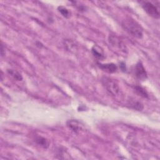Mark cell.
<instances>
[{"instance_id": "1", "label": "cell", "mask_w": 160, "mask_h": 160, "mask_svg": "<svg viewBox=\"0 0 160 160\" xmlns=\"http://www.w3.org/2000/svg\"><path fill=\"white\" fill-rule=\"evenodd\" d=\"M123 29L129 34L137 38H142L143 36L142 28L134 19L131 18H126L121 22Z\"/></svg>"}, {"instance_id": "2", "label": "cell", "mask_w": 160, "mask_h": 160, "mask_svg": "<svg viewBox=\"0 0 160 160\" xmlns=\"http://www.w3.org/2000/svg\"><path fill=\"white\" fill-rule=\"evenodd\" d=\"M102 82L106 89L112 95H116L119 91V88L118 84L114 79L104 77L102 78Z\"/></svg>"}, {"instance_id": "3", "label": "cell", "mask_w": 160, "mask_h": 160, "mask_svg": "<svg viewBox=\"0 0 160 160\" xmlns=\"http://www.w3.org/2000/svg\"><path fill=\"white\" fill-rule=\"evenodd\" d=\"M142 7L150 16L155 19H158L159 18V5H156L149 1H144L142 2Z\"/></svg>"}, {"instance_id": "4", "label": "cell", "mask_w": 160, "mask_h": 160, "mask_svg": "<svg viewBox=\"0 0 160 160\" xmlns=\"http://www.w3.org/2000/svg\"><path fill=\"white\" fill-rule=\"evenodd\" d=\"M134 75L137 79L141 81H144L148 78L146 71L141 61H139L134 67Z\"/></svg>"}, {"instance_id": "5", "label": "cell", "mask_w": 160, "mask_h": 160, "mask_svg": "<svg viewBox=\"0 0 160 160\" xmlns=\"http://www.w3.org/2000/svg\"><path fill=\"white\" fill-rule=\"evenodd\" d=\"M68 127L74 132L78 133L82 129V124L78 121L75 119H71L67 122Z\"/></svg>"}, {"instance_id": "6", "label": "cell", "mask_w": 160, "mask_h": 160, "mask_svg": "<svg viewBox=\"0 0 160 160\" xmlns=\"http://www.w3.org/2000/svg\"><path fill=\"white\" fill-rule=\"evenodd\" d=\"M109 42L112 44V46L118 47L121 50L124 51L126 49V46L123 44V42L121 41V39L118 36L115 35H110L109 36Z\"/></svg>"}, {"instance_id": "7", "label": "cell", "mask_w": 160, "mask_h": 160, "mask_svg": "<svg viewBox=\"0 0 160 160\" xmlns=\"http://www.w3.org/2000/svg\"><path fill=\"white\" fill-rule=\"evenodd\" d=\"M98 66L102 71H106L108 73L114 72L118 69L117 66L114 63H106V64L98 63Z\"/></svg>"}, {"instance_id": "8", "label": "cell", "mask_w": 160, "mask_h": 160, "mask_svg": "<svg viewBox=\"0 0 160 160\" xmlns=\"http://www.w3.org/2000/svg\"><path fill=\"white\" fill-rule=\"evenodd\" d=\"M92 55L99 60H103L105 58L103 49L98 45H94L91 49Z\"/></svg>"}, {"instance_id": "9", "label": "cell", "mask_w": 160, "mask_h": 160, "mask_svg": "<svg viewBox=\"0 0 160 160\" xmlns=\"http://www.w3.org/2000/svg\"><path fill=\"white\" fill-rule=\"evenodd\" d=\"M7 72L14 79L16 80V81H22V75L17 70L12 69H8L7 70Z\"/></svg>"}, {"instance_id": "10", "label": "cell", "mask_w": 160, "mask_h": 160, "mask_svg": "<svg viewBox=\"0 0 160 160\" xmlns=\"http://www.w3.org/2000/svg\"><path fill=\"white\" fill-rule=\"evenodd\" d=\"M35 141H36V142L38 145L41 146L43 148L46 149L49 146V142H48V141L46 138H43L42 136H37L36 138V139H35Z\"/></svg>"}, {"instance_id": "11", "label": "cell", "mask_w": 160, "mask_h": 160, "mask_svg": "<svg viewBox=\"0 0 160 160\" xmlns=\"http://www.w3.org/2000/svg\"><path fill=\"white\" fill-rule=\"evenodd\" d=\"M134 90H135L136 92L138 95L141 96V97L144 98H148V94L147 91L143 88H142L139 86H136L134 87Z\"/></svg>"}, {"instance_id": "12", "label": "cell", "mask_w": 160, "mask_h": 160, "mask_svg": "<svg viewBox=\"0 0 160 160\" xmlns=\"http://www.w3.org/2000/svg\"><path fill=\"white\" fill-rule=\"evenodd\" d=\"M131 107L137 111H142L143 109V104L139 101H132L130 102Z\"/></svg>"}, {"instance_id": "13", "label": "cell", "mask_w": 160, "mask_h": 160, "mask_svg": "<svg viewBox=\"0 0 160 160\" xmlns=\"http://www.w3.org/2000/svg\"><path fill=\"white\" fill-rule=\"evenodd\" d=\"M58 11L62 15V16H64V18H69L70 17V12L68 11V9H67V8H66L65 7H64V6H59L58 7Z\"/></svg>"}, {"instance_id": "14", "label": "cell", "mask_w": 160, "mask_h": 160, "mask_svg": "<svg viewBox=\"0 0 160 160\" xmlns=\"http://www.w3.org/2000/svg\"><path fill=\"white\" fill-rule=\"evenodd\" d=\"M4 54H5V51H4L3 45L1 44V56H4Z\"/></svg>"}, {"instance_id": "15", "label": "cell", "mask_w": 160, "mask_h": 160, "mask_svg": "<svg viewBox=\"0 0 160 160\" xmlns=\"http://www.w3.org/2000/svg\"><path fill=\"white\" fill-rule=\"evenodd\" d=\"M126 64L124 63V62H121V69L122 70V71H126Z\"/></svg>"}]
</instances>
